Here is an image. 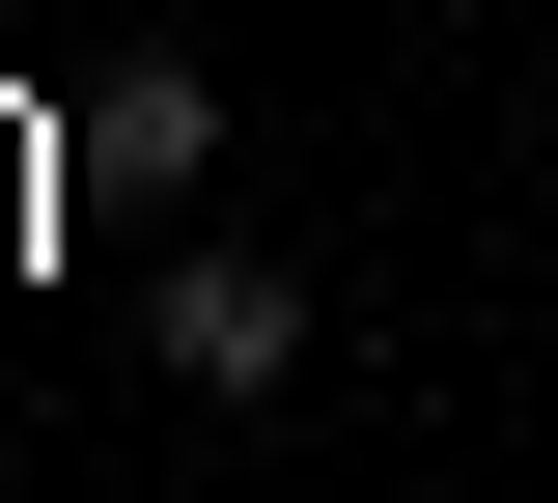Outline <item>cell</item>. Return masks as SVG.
I'll use <instances>...</instances> for the list:
<instances>
[{
  "label": "cell",
  "mask_w": 558,
  "mask_h": 503,
  "mask_svg": "<svg viewBox=\"0 0 558 503\" xmlns=\"http://www.w3.org/2000/svg\"><path fill=\"white\" fill-rule=\"evenodd\" d=\"M168 392H196V420L307 392V280H279V252H168Z\"/></svg>",
  "instance_id": "1"
}]
</instances>
